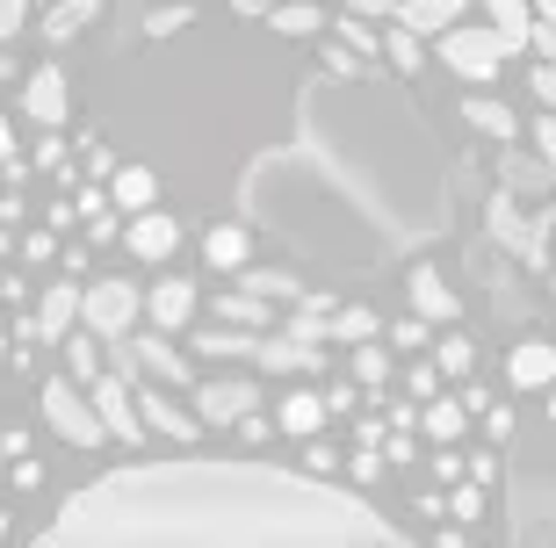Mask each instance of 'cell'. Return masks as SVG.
Masks as SVG:
<instances>
[{"label": "cell", "instance_id": "6da1fadb", "mask_svg": "<svg viewBox=\"0 0 556 548\" xmlns=\"http://www.w3.org/2000/svg\"><path fill=\"white\" fill-rule=\"evenodd\" d=\"M433 43H441V65H448L463 87H492L498 73H506V59H514L492 22H477V29H470V22H455L448 37H433Z\"/></svg>", "mask_w": 556, "mask_h": 548}, {"label": "cell", "instance_id": "7a4b0ae2", "mask_svg": "<svg viewBox=\"0 0 556 548\" xmlns=\"http://www.w3.org/2000/svg\"><path fill=\"white\" fill-rule=\"evenodd\" d=\"M37 405H43V426L59 433V441H73V447H102V441H109V426H102V411H94V397H87L73 375H51V383L37 390Z\"/></svg>", "mask_w": 556, "mask_h": 548}, {"label": "cell", "instance_id": "3957f363", "mask_svg": "<svg viewBox=\"0 0 556 548\" xmlns=\"http://www.w3.org/2000/svg\"><path fill=\"white\" fill-rule=\"evenodd\" d=\"M138 318H144V289L116 282V275H102V282H87V289H80V326H87V332H102L109 346L130 340V332H138Z\"/></svg>", "mask_w": 556, "mask_h": 548}, {"label": "cell", "instance_id": "277c9868", "mask_svg": "<svg viewBox=\"0 0 556 548\" xmlns=\"http://www.w3.org/2000/svg\"><path fill=\"white\" fill-rule=\"evenodd\" d=\"M22 116L37 123V130H59V123H73V80H65L59 59L29 65V80H22Z\"/></svg>", "mask_w": 556, "mask_h": 548}, {"label": "cell", "instance_id": "5b68a950", "mask_svg": "<svg viewBox=\"0 0 556 548\" xmlns=\"http://www.w3.org/2000/svg\"><path fill=\"white\" fill-rule=\"evenodd\" d=\"M181 239H188V231H181L174 217H166L160 203L138 209V217H124V253H130L138 267H166L174 253H181Z\"/></svg>", "mask_w": 556, "mask_h": 548}, {"label": "cell", "instance_id": "8992f818", "mask_svg": "<svg viewBox=\"0 0 556 548\" xmlns=\"http://www.w3.org/2000/svg\"><path fill=\"white\" fill-rule=\"evenodd\" d=\"M130 354H138V375H144V383H166V390H195V368H188V354L174 346V332H160V326L130 332Z\"/></svg>", "mask_w": 556, "mask_h": 548}, {"label": "cell", "instance_id": "52a82bcc", "mask_svg": "<svg viewBox=\"0 0 556 548\" xmlns=\"http://www.w3.org/2000/svg\"><path fill=\"white\" fill-rule=\"evenodd\" d=\"M188 397H195V419H203V426H239L247 411H261L253 375H217V383H195Z\"/></svg>", "mask_w": 556, "mask_h": 548}, {"label": "cell", "instance_id": "ba28073f", "mask_svg": "<svg viewBox=\"0 0 556 548\" xmlns=\"http://www.w3.org/2000/svg\"><path fill=\"white\" fill-rule=\"evenodd\" d=\"M87 397H94V411H102V426H109V441H124V447H138L144 441V419H138V390L109 368V375H94L87 383Z\"/></svg>", "mask_w": 556, "mask_h": 548}, {"label": "cell", "instance_id": "9c48e42d", "mask_svg": "<svg viewBox=\"0 0 556 548\" xmlns=\"http://www.w3.org/2000/svg\"><path fill=\"white\" fill-rule=\"evenodd\" d=\"M195 310H203V289L188 282V275H160V282L144 289V326H160V332H188Z\"/></svg>", "mask_w": 556, "mask_h": 548}, {"label": "cell", "instance_id": "30bf717a", "mask_svg": "<svg viewBox=\"0 0 556 548\" xmlns=\"http://www.w3.org/2000/svg\"><path fill=\"white\" fill-rule=\"evenodd\" d=\"M275 433L282 441H318V433L332 426V405H326V390H311V383H296V390H282L275 397Z\"/></svg>", "mask_w": 556, "mask_h": 548}, {"label": "cell", "instance_id": "8fae6325", "mask_svg": "<svg viewBox=\"0 0 556 548\" xmlns=\"http://www.w3.org/2000/svg\"><path fill=\"white\" fill-rule=\"evenodd\" d=\"M29 318H37V346H59L65 332L80 326V282L65 275V282L37 289V304H29Z\"/></svg>", "mask_w": 556, "mask_h": 548}, {"label": "cell", "instance_id": "7c38bea8", "mask_svg": "<svg viewBox=\"0 0 556 548\" xmlns=\"http://www.w3.org/2000/svg\"><path fill=\"white\" fill-rule=\"evenodd\" d=\"M138 419L152 433H166V441H195V433H203V419L181 411V397H174L166 383H138Z\"/></svg>", "mask_w": 556, "mask_h": 548}, {"label": "cell", "instance_id": "4fadbf2b", "mask_svg": "<svg viewBox=\"0 0 556 548\" xmlns=\"http://www.w3.org/2000/svg\"><path fill=\"white\" fill-rule=\"evenodd\" d=\"M253 368H268V375H326V354L311 340H289V332H261Z\"/></svg>", "mask_w": 556, "mask_h": 548}, {"label": "cell", "instance_id": "5bb4252c", "mask_svg": "<svg viewBox=\"0 0 556 548\" xmlns=\"http://www.w3.org/2000/svg\"><path fill=\"white\" fill-rule=\"evenodd\" d=\"M405 304H413L427 326H455V318H463V296L441 282V267H413V275H405Z\"/></svg>", "mask_w": 556, "mask_h": 548}, {"label": "cell", "instance_id": "9a60e30c", "mask_svg": "<svg viewBox=\"0 0 556 548\" xmlns=\"http://www.w3.org/2000/svg\"><path fill=\"white\" fill-rule=\"evenodd\" d=\"M549 383H556V340H514L506 390H549Z\"/></svg>", "mask_w": 556, "mask_h": 548}, {"label": "cell", "instance_id": "2e32d148", "mask_svg": "<svg viewBox=\"0 0 556 548\" xmlns=\"http://www.w3.org/2000/svg\"><path fill=\"white\" fill-rule=\"evenodd\" d=\"M470 405H463V397H448V390H441V397H433V405H419V433H427L433 447H463L470 441Z\"/></svg>", "mask_w": 556, "mask_h": 548}, {"label": "cell", "instance_id": "e0dca14e", "mask_svg": "<svg viewBox=\"0 0 556 548\" xmlns=\"http://www.w3.org/2000/svg\"><path fill=\"white\" fill-rule=\"evenodd\" d=\"M59 361H65V375L87 390L94 375H109V340H102V332H87V326H73L59 340Z\"/></svg>", "mask_w": 556, "mask_h": 548}, {"label": "cell", "instance_id": "ac0fdd59", "mask_svg": "<svg viewBox=\"0 0 556 548\" xmlns=\"http://www.w3.org/2000/svg\"><path fill=\"white\" fill-rule=\"evenodd\" d=\"M463 123H470L477 138H492V144H514L520 138V116L498 102V94H484V87H470V94H463Z\"/></svg>", "mask_w": 556, "mask_h": 548}, {"label": "cell", "instance_id": "d6986e66", "mask_svg": "<svg viewBox=\"0 0 556 548\" xmlns=\"http://www.w3.org/2000/svg\"><path fill=\"white\" fill-rule=\"evenodd\" d=\"M217 326H247V332H275V304L253 296V289H225V296H203Z\"/></svg>", "mask_w": 556, "mask_h": 548}, {"label": "cell", "instance_id": "ffe728a7", "mask_svg": "<svg viewBox=\"0 0 556 548\" xmlns=\"http://www.w3.org/2000/svg\"><path fill=\"white\" fill-rule=\"evenodd\" d=\"M348 375L362 383V397H369V405H383V390H391V375H397L391 340H362V346L348 354Z\"/></svg>", "mask_w": 556, "mask_h": 548}, {"label": "cell", "instance_id": "44dd1931", "mask_svg": "<svg viewBox=\"0 0 556 548\" xmlns=\"http://www.w3.org/2000/svg\"><path fill=\"white\" fill-rule=\"evenodd\" d=\"M109 203L124 209V217H138V209H152V203H160V174H152L144 160H124L116 174H109Z\"/></svg>", "mask_w": 556, "mask_h": 548}, {"label": "cell", "instance_id": "7402d4cb", "mask_svg": "<svg viewBox=\"0 0 556 548\" xmlns=\"http://www.w3.org/2000/svg\"><path fill=\"white\" fill-rule=\"evenodd\" d=\"M203 260L210 267H217V275H239V267H253V231H247V224H210V231H203Z\"/></svg>", "mask_w": 556, "mask_h": 548}, {"label": "cell", "instance_id": "603a6c76", "mask_svg": "<svg viewBox=\"0 0 556 548\" xmlns=\"http://www.w3.org/2000/svg\"><path fill=\"white\" fill-rule=\"evenodd\" d=\"M470 0H397V22L413 29V37H448L455 22H463Z\"/></svg>", "mask_w": 556, "mask_h": 548}, {"label": "cell", "instance_id": "cb8c5ba5", "mask_svg": "<svg viewBox=\"0 0 556 548\" xmlns=\"http://www.w3.org/2000/svg\"><path fill=\"white\" fill-rule=\"evenodd\" d=\"M477 8L506 37V51H528V37H535V0H477Z\"/></svg>", "mask_w": 556, "mask_h": 548}, {"label": "cell", "instance_id": "d4e9b609", "mask_svg": "<svg viewBox=\"0 0 556 548\" xmlns=\"http://www.w3.org/2000/svg\"><path fill=\"white\" fill-rule=\"evenodd\" d=\"M261 22H268L275 37H318V29H332V15L318 8V0H275Z\"/></svg>", "mask_w": 556, "mask_h": 548}, {"label": "cell", "instance_id": "484cf974", "mask_svg": "<svg viewBox=\"0 0 556 548\" xmlns=\"http://www.w3.org/2000/svg\"><path fill=\"white\" fill-rule=\"evenodd\" d=\"M94 22H102V0H59V8H51L37 29H43V43L59 51L65 37H80V29H94Z\"/></svg>", "mask_w": 556, "mask_h": 548}, {"label": "cell", "instance_id": "4316f807", "mask_svg": "<svg viewBox=\"0 0 556 548\" xmlns=\"http://www.w3.org/2000/svg\"><path fill=\"white\" fill-rule=\"evenodd\" d=\"M427 354H433V368H441V375H448V383H470V375H477V346L463 340V332H455V326L441 332V340H433Z\"/></svg>", "mask_w": 556, "mask_h": 548}, {"label": "cell", "instance_id": "83f0119b", "mask_svg": "<svg viewBox=\"0 0 556 548\" xmlns=\"http://www.w3.org/2000/svg\"><path fill=\"white\" fill-rule=\"evenodd\" d=\"M383 59H391V73L413 80V73H427V37H413L405 22H391V29H383Z\"/></svg>", "mask_w": 556, "mask_h": 548}, {"label": "cell", "instance_id": "f1b7e54d", "mask_svg": "<svg viewBox=\"0 0 556 548\" xmlns=\"http://www.w3.org/2000/svg\"><path fill=\"white\" fill-rule=\"evenodd\" d=\"M253 346H261V332H247V340H239V326L195 332V354H210V361H253Z\"/></svg>", "mask_w": 556, "mask_h": 548}, {"label": "cell", "instance_id": "f546056e", "mask_svg": "<svg viewBox=\"0 0 556 548\" xmlns=\"http://www.w3.org/2000/svg\"><path fill=\"white\" fill-rule=\"evenodd\" d=\"M239 289L268 296V304H304V282H296V275H261V267H239Z\"/></svg>", "mask_w": 556, "mask_h": 548}, {"label": "cell", "instance_id": "4dcf8cb0", "mask_svg": "<svg viewBox=\"0 0 556 548\" xmlns=\"http://www.w3.org/2000/svg\"><path fill=\"white\" fill-rule=\"evenodd\" d=\"M326 340H340V346L376 340V310L369 304H340V310H332V332H326Z\"/></svg>", "mask_w": 556, "mask_h": 548}, {"label": "cell", "instance_id": "1f68e13d", "mask_svg": "<svg viewBox=\"0 0 556 548\" xmlns=\"http://www.w3.org/2000/svg\"><path fill=\"white\" fill-rule=\"evenodd\" d=\"M448 520L455 527H477V520H484V484H477V476L448 484Z\"/></svg>", "mask_w": 556, "mask_h": 548}, {"label": "cell", "instance_id": "d6a6232c", "mask_svg": "<svg viewBox=\"0 0 556 548\" xmlns=\"http://www.w3.org/2000/svg\"><path fill=\"white\" fill-rule=\"evenodd\" d=\"M383 340H391V354H427V346H433V326L419 318V310H405V318H397Z\"/></svg>", "mask_w": 556, "mask_h": 548}, {"label": "cell", "instance_id": "836d02e7", "mask_svg": "<svg viewBox=\"0 0 556 548\" xmlns=\"http://www.w3.org/2000/svg\"><path fill=\"white\" fill-rule=\"evenodd\" d=\"M506 188H514V195H542V188H549V160H514V152H506Z\"/></svg>", "mask_w": 556, "mask_h": 548}, {"label": "cell", "instance_id": "e575fe53", "mask_svg": "<svg viewBox=\"0 0 556 548\" xmlns=\"http://www.w3.org/2000/svg\"><path fill=\"white\" fill-rule=\"evenodd\" d=\"M22 160H29V174H51V181H59V174H65V138H59V130H43L37 152H22Z\"/></svg>", "mask_w": 556, "mask_h": 548}, {"label": "cell", "instance_id": "d590c367", "mask_svg": "<svg viewBox=\"0 0 556 548\" xmlns=\"http://www.w3.org/2000/svg\"><path fill=\"white\" fill-rule=\"evenodd\" d=\"M15 260H22V267H51V260H59V231H51V224H37V231L22 239Z\"/></svg>", "mask_w": 556, "mask_h": 548}, {"label": "cell", "instance_id": "8d00e7d4", "mask_svg": "<svg viewBox=\"0 0 556 548\" xmlns=\"http://www.w3.org/2000/svg\"><path fill=\"white\" fill-rule=\"evenodd\" d=\"M0 174H8V181H29V160H22V144H15V123H8V109H0Z\"/></svg>", "mask_w": 556, "mask_h": 548}, {"label": "cell", "instance_id": "74e56055", "mask_svg": "<svg viewBox=\"0 0 556 548\" xmlns=\"http://www.w3.org/2000/svg\"><path fill=\"white\" fill-rule=\"evenodd\" d=\"M441 383H448V375H441L433 361H413V368H405V390H413V405H433V397H441Z\"/></svg>", "mask_w": 556, "mask_h": 548}, {"label": "cell", "instance_id": "f35d334b", "mask_svg": "<svg viewBox=\"0 0 556 548\" xmlns=\"http://www.w3.org/2000/svg\"><path fill=\"white\" fill-rule=\"evenodd\" d=\"M0 304H8V310H29V304H37V282H29L22 267H15V275H0Z\"/></svg>", "mask_w": 556, "mask_h": 548}, {"label": "cell", "instance_id": "ab89813d", "mask_svg": "<svg viewBox=\"0 0 556 548\" xmlns=\"http://www.w3.org/2000/svg\"><path fill=\"white\" fill-rule=\"evenodd\" d=\"M528 138H535V160H549V166H556V109H542V116L528 123Z\"/></svg>", "mask_w": 556, "mask_h": 548}, {"label": "cell", "instance_id": "60d3db41", "mask_svg": "<svg viewBox=\"0 0 556 548\" xmlns=\"http://www.w3.org/2000/svg\"><path fill=\"white\" fill-rule=\"evenodd\" d=\"M116 152H109V144H87V160H80V181H109V174H116Z\"/></svg>", "mask_w": 556, "mask_h": 548}, {"label": "cell", "instance_id": "b9f144b4", "mask_svg": "<svg viewBox=\"0 0 556 548\" xmlns=\"http://www.w3.org/2000/svg\"><path fill=\"white\" fill-rule=\"evenodd\" d=\"M528 87H535V102H542V109H556V59L528 65Z\"/></svg>", "mask_w": 556, "mask_h": 548}, {"label": "cell", "instance_id": "7bdbcfd3", "mask_svg": "<svg viewBox=\"0 0 556 548\" xmlns=\"http://www.w3.org/2000/svg\"><path fill=\"white\" fill-rule=\"evenodd\" d=\"M304 469H318V476H326V469H340V447H332L326 433H318V441H304Z\"/></svg>", "mask_w": 556, "mask_h": 548}, {"label": "cell", "instance_id": "ee69618b", "mask_svg": "<svg viewBox=\"0 0 556 548\" xmlns=\"http://www.w3.org/2000/svg\"><path fill=\"white\" fill-rule=\"evenodd\" d=\"M29 29V0H0V43Z\"/></svg>", "mask_w": 556, "mask_h": 548}, {"label": "cell", "instance_id": "f6af8a7d", "mask_svg": "<svg viewBox=\"0 0 556 548\" xmlns=\"http://www.w3.org/2000/svg\"><path fill=\"white\" fill-rule=\"evenodd\" d=\"M326 405H332V419H348V411L362 405V383H354V375H348V383H332V390H326Z\"/></svg>", "mask_w": 556, "mask_h": 548}, {"label": "cell", "instance_id": "bcb514c9", "mask_svg": "<svg viewBox=\"0 0 556 548\" xmlns=\"http://www.w3.org/2000/svg\"><path fill=\"white\" fill-rule=\"evenodd\" d=\"M181 22H188V8H160V15L144 22V29H152V37H174V29H181Z\"/></svg>", "mask_w": 556, "mask_h": 548}, {"label": "cell", "instance_id": "7dc6e473", "mask_svg": "<svg viewBox=\"0 0 556 548\" xmlns=\"http://www.w3.org/2000/svg\"><path fill=\"white\" fill-rule=\"evenodd\" d=\"M528 51H542V59H556V22L535 15V37H528Z\"/></svg>", "mask_w": 556, "mask_h": 548}, {"label": "cell", "instance_id": "c3c4849f", "mask_svg": "<svg viewBox=\"0 0 556 548\" xmlns=\"http://www.w3.org/2000/svg\"><path fill=\"white\" fill-rule=\"evenodd\" d=\"M348 8H354V15H369V22L376 15H397V0H348Z\"/></svg>", "mask_w": 556, "mask_h": 548}, {"label": "cell", "instance_id": "681fc988", "mask_svg": "<svg viewBox=\"0 0 556 548\" xmlns=\"http://www.w3.org/2000/svg\"><path fill=\"white\" fill-rule=\"evenodd\" d=\"M225 8H239V15H268L275 0H225Z\"/></svg>", "mask_w": 556, "mask_h": 548}, {"label": "cell", "instance_id": "f907efd6", "mask_svg": "<svg viewBox=\"0 0 556 548\" xmlns=\"http://www.w3.org/2000/svg\"><path fill=\"white\" fill-rule=\"evenodd\" d=\"M15 253H22V239H8V224H0V267L15 260Z\"/></svg>", "mask_w": 556, "mask_h": 548}, {"label": "cell", "instance_id": "816d5d0a", "mask_svg": "<svg viewBox=\"0 0 556 548\" xmlns=\"http://www.w3.org/2000/svg\"><path fill=\"white\" fill-rule=\"evenodd\" d=\"M535 15H542V22H556V0H535Z\"/></svg>", "mask_w": 556, "mask_h": 548}, {"label": "cell", "instance_id": "f5cc1de1", "mask_svg": "<svg viewBox=\"0 0 556 548\" xmlns=\"http://www.w3.org/2000/svg\"><path fill=\"white\" fill-rule=\"evenodd\" d=\"M0 80H15V59H8V51H0Z\"/></svg>", "mask_w": 556, "mask_h": 548}, {"label": "cell", "instance_id": "db71d44e", "mask_svg": "<svg viewBox=\"0 0 556 548\" xmlns=\"http://www.w3.org/2000/svg\"><path fill=\"white\" fill-rule=\"evenodd\" d=\"M542 405H549V419H556V383H549V390H542Z\"/></svg>", "mask_w": 556, "mask_h": 548}]
</instances>
